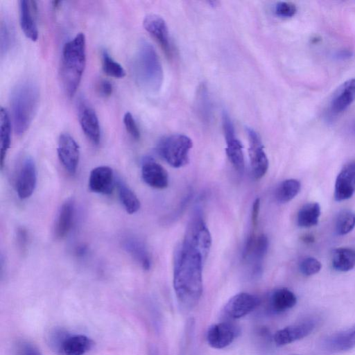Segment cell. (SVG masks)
<instances>
[{
	"label": "cell",
	"instance_id": "f546056e",
	"mask_svg": "<svg viewBox=\"0 0 355 355\" xmlns=\"http://www.w3.org/2000/svg\"><path fill=\"white\" fill-rule=\"evenodd\" d=\"M0 164L3 168L4 159L10 146V122L7 111L3 107L0 110Z\"/></svg>",
	"mask_w": 355,
	"mask_h": 355
},
{
	"label": "cell",
	"instance_id": "4fadbf2b",
	"mask_svg": "<svg viewBox=\"0 0 355 355\" xmlns=\"http://www.w3.org/2000/svg\"><path fill=\"white\" fill-rule=\"evenodd\" d=\"M77 109L78 121L84 134L93 144L98 145L101 130L96 112L83 98L78 101Z\"/></svg>",
	"mask_w": 355,
	"mask_h": 355
},
{
	"label": "cell",
	"instance_id": "52a82bcc",
	"mask_svg": "<svg viewBox=\"0 0 355 355\" xmlns=\"http://www.w3.org/2000/svg\"><path fill=\"white\" fill-rule=\"evenodd\" d=\"M182 242L197 249L207 259L211 245V237L199 211L197 210L190 219Z\"/></svg>",
	"mask_w": 355,
	"mask_h": 355
},
{
	"label": "cell",
	"instance_id": "6da1fadb",
	"mask_svg": "<svg viewBox=\"0 0 355 355\" xmlns=\"http://www.w3.org/2000/svg\"><path fill=\"white\" fill-rule=\"evenodd\" d=\"M205 261L200 251L184 242L175 252L173 288L179 304L186 310L193 309L201 297Z\"/></svg>",
	"mask_w": 355,
	"mask_h": 355
},
{
	"label": "cell",
	"instance_id": "5bb4252c",
	"mask_svg": "<svg viewBox=\"0 0 355 355\" xmlns=\"http://www.w3.org/2000/svg\"><path fill=\"white\" fill-rule=\"evenodd\" d=\"M57 151L64 169L71 175L75 174L80 159V148L75 139L68 133L61 134L58 139Z\"/></svg>",
	"mask_w": 355,
	"mask_h": 355
},
{
	"label": "cell",
	"instance_id": "1f68e13d",
	"mask_svg": "<svg viewBox=\"0 0 355 355\" xmlns=\"http://www.w3.org/2000/svg\"><path fill=\"white\" fill-rule=\"evenodd\" d=\"M101 57L102 68L105 74L116 78H122L125 76L123 67L115 61L107 51H103Z\"/></svg>",
	"mask_w": 355,
	"mask_h": 355
},
{
	"label": "cell",
	"instance_id": "83f0119b",
	"mask_svg": "<svg viewBox=\"0 0 355 355\" xmlns=\"http://www.w3.org/2000/svg\"><path fill=\"white\" fill-rule=\"evenodd\" d=\"M320 213V206L318 202L305 204L297 213V225L302 227H311L317 225Z\"/></svg>",
	"mask_w": 355,
	"mask_h": 355
},
{
	"label": "cell",
	"instance_id": "d590c367",
	"mask_svg": "<svg viewBox=\"0 0 355 355\" xmlns=\"http://www.w3.org/2000/svg\"><path fill=\"white\" fill-rule=\"evenodd\" d=\"M297 12L295 4L291 2L280 1L276 4L275 13L282 17H293Z\"/></svg>",
	"mask_w": 355,
	"mask_h": 355
},
{
	"label": "cell",
	"instance_id": "3957f363",
	"mask_svg": "<svg viewBox=\"0 0 355 355\" xmlns=\"http://www.w3.org/2000/svg\"><path fill=\"white\" fill-rule=\"evenodd\" d=\"M86 65V40L84 33H78L64 45L60 76L65 94L74 96Z\"/></svg>",
	"mask_w": 355,
	"mask_h": 355
},
{
	"label": "cell",
	"instance_id": "7c38bea8",
	"mask_svg": "<svg viewBox=\"0 0 355 355\" xmlns=\"http://www.w3.org/2000/svg\"><path fill=\"white\" fill-rule=\"evenodd\" d=\"M37 184V168L33 159L26 157L21 162L15 181L16 191L21 200L29 198Z\"/></svg>",
	"mask_w": 355,
	"mask_h": 355
},
{
	"label": "cell",
	"instance_id": "9c48e42d",
	"mask_svg": "<svg viewBox=\"0 0 355 355\" xmlns=\"http://www.w3.org/2000/svg\"><path fill=\"white\" fill-rule=\"evenodd\" d=\"M318 320L309 317L278 330L273 336L276 345L283 346L302 339L315 329Z\"/></svg>",
	"mask_w": 355,
	"mask_h": 355
},
{
	"label": "cell",
	"instance_id": "7a4b0ae2",
	"mask_svg": "<svg viewBox=\"0 0 355 355\" xmlns=\"http://www.w3.org/2000/svg\"><path fill=\"white\" fill-rule=\"evenodd\" d=\"M133 75L139 87L146 92L156 93L162 87L164 73L153 46L146 40L139 43L132 61Z\"/></svg>",
	"mask_w": 355,
	"mask_h": 355
},
{
	"label": "cell",
	"instance_id": "d6986e66",
	"mask_svg": "<svg viewBox=\"0 0 355 355\" xmlns=\"http://www.w3.org/2000/svg\"><path fill=\"white\" fill-rule=\"evenodd\" d=\"M234 326L228 322H220L211 325L207 332L208 344L215 349H223L230 345L236 336Z\"/></svg>",
	"mask_w": 355,
	"mask_h": 355
},
{
	"label": "cell",
	"instance_id": "44dd1931",
	"mask_svg": "<svg viewBox=\"0 0 355 355\" xmlns=\"http://www.w3.org/2000/svg\"><path fill=\"white\" fill-rule=\"evenodd\" d=\"M141 177L148 186L158 189L168 187V175L165 168L151 159H146L141 166Z\"/></svg>",
	"mask_w": 355,
	"mask_h": 355
},
{
	"label": "cell",
	"instance_id": "277c9868",
	"mask_svg": "<svg viewBox=\"0 0 355 355\" xmlns=\"http://www.w3.org/2000/svg\"><path fill=\"white\" fill-rule=\"evenodd\" d=\"M39 99V88L33 80L21 81L12 90L10 106L17 135H23L29 128L37 112Z\"/></svg>",
	"mask_w": 355,
	"mask_h": 355
},
{
	"label": "cell",
	"instance_id": "e0dca14e",
	"mask_svg": "<svg viewBox=\"0 0 355 355\" xmlns=\"http://www.w3.org/2000/svg\"><path fill=\"white\" fill-rule=\"evenodd\" d=\"M37 3L35 1H19V24L27 38L35 42L38 38L37 26Z\"/></svg>",
	"mask_w": 355,
	"mask_h": 355
},
{
	"label": "cell",
	"instance_id": "2e32d148",
	"mask_svg": "<svg viewBox=\"0 0 355 355\" xmlns=\"http://www.w3.org/2000/svg\"><path fill=\"white\" fill-rule=\"evenodd\" d=\"M355 193V161L345 164L339 172L335 182L334 198L343 201Z\"/></svg>",
	"mask_w": 355,
	"mask_h": 355
},
{
	"label": "cell",
	"instance_id": "603a6c76",
	"mask_svg": "<svg viewBox=\"0 0 355 355\" xmlns=\"http://www.w3.org/2000/svg\"><path fill=\"white\" fill-rule=\"evenodd\" d=\"M122 246L143 269H150V257L146 245L140 239L132 235L125 236L122 241Z\"/></svg>",
	"mask_w": 355,
	"mask_h": 355
},
{
	"label": "cell",
	"instance_id": "9a60e30c",
	"mask_svg": "<svg viewBox=\"0 0 355 355\" xmlns=\"http://www.w3.org/2000/svg\"><path fill=\"white\" fill-rule=\"evenodd\" d=\"M259 303L260 300L257 296L248 293H240L229 300L223 311L230 318L238 319L254 311Z\"/></svg>",
	"mask_w": 355,
	"mask_h": 355
},
{
	"label": "cell",
	"instance_id": "ab89813d",
	"mask_svg": "<svg viewBox=\"0 0 355 355\" xmlns=\"http://www.w3.org/2000/svg\"><path fill=\"white\" fill-rule=\"evenodd\" d=\"M260 209V199L256 198L252 205L251 214V223L253 229H254L258 223L259 213Z\"/></svg>",
	"mask_w": 355,
	"mask_h": 355
},
{
	"label": "cell",
	"instance_id": "74e56055",
	"mask_svg": "<svg viewBox=\"0 0 355 355\" xmlns=\"http://www.w3.org/2000/svg\"><path fill=\"white\" fill-rule=\"evenodd\" d=\"M16 240L17 246L21 252H25L28 244V234L24 227H20L17 229L16 233Z\"/></svg>",
	"mask_w": 355,
	"mask_h": 355
},
{
	"label": "cell",
	"instance_id": "d4e9b609",
	"mask_svg": "<svg viewBox=\"0 0 355 355\" xmlns=\"http://www.w3.org/2000/svg\"><path fill=\"white\" fill-rule=\"evenodd\" d=\"M74 214V202L67 200L60 208L55 223L54 233L57 239H62L67 235L72 227Z\"/></svg>",
	"mask_w": 355,
	"mask_h": 355
},
{
	"label": "cell",
	"instance_id": "836d02e7",
	"mask_svg": "<svg viewBox=\"0 0 355 355\" xmlns=\"http://www.w3.org/2000/svg\"><path fill=\"white\" fill-rule=\"evenodd\" d=\"M13 32L10 25L7 21L1 24V53L8 50L12 45Z\"/></svg>",
	"mask_w": 355,
	"mask_h": 355
},
{
	"label": "cell",
	"instance_id": "8d00e7d4",
	"mask_svg": "<svg viewBox=\"0 0 355 355\" xmlns=\"http://www.w3.org/2000/svg\"><path fill=\"white\" fill-rule=\"evenodd\" d=\"M16 351L17 355H42L36 346L24 340L17 343Z\"/></svg>",
	"mask_w": 355,
	"mask_h": 355
},
{
	"label": "cell",
	"instance_id": "30bf717a",
	"mask_svg": "<svg viewBox=\"0 0 355 355\" xmlns=\"http://www.w3.org/2000/svg\"><path fill=\"white\" fill-rule=\"evenodd\" d=\"M249 139V157L252 173L259 180L266 173L268 160L259 135L252 128H247Z\"/></svg>",
	"mask_w": 355,
	"mask_h": 355
},
{
	"label": "cell",
	"instance_id": "ac0fdd59",
	"mask_svg": "<svg viewBox=\"0 0 355 355\" xmlns=\"http://www.w3.org/2000/svg\"><path fill=\"white\" fill-rule=\"evenodd\" d=\"M114 184V175L110 167L100 166L91 171L88 184L92 191L105 195L110 194Z\"/></svg>",
	"mask_w": 355,
	"mask_h": 355
},
{
	"label": "cell",
	"instance_id": "ffe728a7",
	"mask_svg": "<svg viewBox=\"0 0 355 355\" xmlns=\"http://www.w3.org/2000/svg\"><path fill=\"white\" fill-rule=\"evenodd\" d=\"M322 348L331 353L348 351L355 347V325L333 334L322 343Z\"/></svg>",
	"mask_w": 355,
	"mask_h": 355
},
{
	"label": "cell",
	"instance_id": "ba28073f",
	"mask_svg": "<svg viewBox=\"0 0 355 355\" xmlns=\"http://www.w3.org/2000/svg\"><path fill=\"white\" fill-rule=\"evenodd\" d=\"M223 128L226 141L225 151L235 170L242 174L245 168L243 146L235 135L234 125L229 114L223 112Z\"/></svg>",
	"mask_w": 355,
	"mask_h": 355
},
{
	"label": "cell",
	"instance_id": "8992f818",
	"mask_svg": "<svg viewBox=\"0 0 355 355\" xmlns=\"http://www.w3.org/2000/svg\"><path fill=\"white\" fill-rule=\"evenodd\" d=\"M51 349L59 355H84L94 345L93 341L83 334H71L62 329H55L48 336Z\"/></svg>",
	"mask_w": 355,
	"mask_h": 355
},
{
	"label": "cell",
	"instance_id": "8fae6325",
	"mask_svg": "<svg viewBox=\"0 0 355 355\" xmlns=\"http://www.w3.org/2000/svg\"><path fill=\"white\" fill-rule=\"evenodd\" d=\"M145 30L157 41L168 59L173 57V50L168 29L164 19L159 15L149 14L143 21Z\"/></svg>",
	"mask_w": 355,
	"mask_h": 355
},
{
	"label": "cell",
	"instance_id": "7402d4cb",
	"mask_svg": "<svg viewBox=\"0 0 355 355\" xmlns=\"http://www.w3.org/2000/svg\"><path fill=\"white\" fill-rule=\"evenodd\" d=\"M355 100V78L343 83L334 92L331 110L334 114L345 111Z\"/></svg>",
	"mask_w": 355,
	"mask_h": 355
},
{
	"label": "cell",
	"instance_id": "f35d334b",
	"mask_svg": "<svg viewBox=\"0 0 355 355\" xmlns=\"http://www.w3.org/2000/svg\"><path fill=\"white\" fill-rule=\"evenodd\" d=\"M97 90L101 96L108 97L112 94L113 86L110 81L102 80L97 85Z\"/></svg>",
	"mask_w": 355,
	"mask_h": 355
},
{
	"label": "cell",
	"instance_id": "4316f807",
	"mask_svg": "<svg viewBox=\"0 0 355 355\" xmlns=\"http://www.w3.org/2000/svg\"><path fill=\"white\" fill-rule=\"evenodd\" d=\"M120 201L125 211L132 214L140 209V201L135 193L121 179L116 181Z\"/></svg>",
	"mask_w": 355,
	"mask_h": 355
},
{
	"label": "cell",
	"instance_id": "cb8c5ba5",
	"mask_svg": "<svg viewBox=\"0 0 355 355\" xmlns=\"http://www.w3.org/2000/svg\"><path fill=\"white\" fill-rule=\"evenodd\" d=\"M297 302L295 295L286 288L274 290L269 297V309L274 313H282L292 309Z\"/></svg>",
	"mask_w": 355,
	"mask_h": 355
},
{
	"label": "cell",
	"instance_id": "5b68a950",
	"mask_svg": "<svg viewBox=\"0 0 355 355\" xmlns=\"http://www.w3.org/2000/svg\"><path fill=\"white\" fill-rule=\"evenodd\" d=\"M192 140L187 135L174 134L162 138L158 143L159 155L172 167L181 168L189 163Z\"/></svg>",
	"mask_w": 355,
	"mask_h": 355
},
{
	"label": "cell",
	"instance_id": "b9f144b4",
	"mask_svg": "<svg viewBox=\"0 0 355 355\" xmlns=\"http://www.w3.org/2000/svg\"><path fill=\"white\" fill-rule=\"evenodd\" d=\"M304 241L305 242H312L313 241V238L311 236H306L304 237Z\"/></svg>",
	"mask_w": 355,
	"mask_h": 355
},
{
	"label": "cell",
	"instance_id": "484cf974",
	"mask_svg": "<svg viewBox=\"0 0 355 355\" xmlns=\"http://www.w3.org/2000/svg\"><path fill=\"white\" fill-rule=\"evenodd\" d=\"M333 268L339 272H347L355 266V250L349 248L335 249L332 253Z\"/></svg>",
	"mask_w": 355,
	"mask_h": 355
},
{
	"label": "cell",
	"instance_id": "60d3db41",
	"mask_svg": "<svg viewBox=\"0 0 355 355\" xmlns=\"http://www.w3.org/2000/svg\"><path fill=\"white\" fill-rule=\"evenodd\" d=\"M353 53L349 50H342L337 53L336 58L340 60H346L351 58Z\"/></svg>",
	"mask_w": 355,
	"mask_h": 355
},
{
	"label": "cell",
	"instance_id": "e575fe53",
	"mask_svg": "<svg viewBox=\"0 0 355 355\" xmlns=\"http://www.w3.org/2000/svg\"><path fill=\"white\" fill-rule=\"evenodd\" d=\"M123 123L126 131L135 140L140 138V131L130 112H126L123 116Z\"/></svg>",
	"mask_w": 355,
	"mask_h": 355
},
{
	"label": "cell",
	"instance_id": "4dcf8cb0",
	"mask_svg": "<svg viewBox=\"0 0 355 355\" xmlns=\"http://www.w3.org/2000/svg\"><path fill=\"white\" fill-rule=\"evenodd\" d=\"M355 227V213L349 209H343L337 216L335 228L337 234L345 235Z\"/></svg>",
	"mask_w": 355,
	"mask_h": 355
},
{
	"label": "cell",
	"instance_id": "d6a6232c",
	"mask_svg": "<svg viewBox=\"0 0 355 355\" xmlns=\"http://www.w3.org/2000/svg\"><path fill=\"white\" fill-rule=\"evenodd\" d=\"M299 268L304 275L311 276L318 273L320 270L322 265L317 259L307 257L300 261Z\"/></svg>",
	"mask_w": 355,
	"mask_h": 355
},
{
	"label": "cell",
	"instance_id": "f1b7e54d",
	"mask_svg": "<svg viewBox=\"0 0 355 355\" xmlns=\"http://www.w3.org/2000/svg\"><path fill=\"white\" fill-rule=\"evenodd\" d=\"M300 189L301 184L298 180H285L277 187L275 192V199L279 203H286L299 193Z\"/></svg>",
	"mask_w": 355,
	"mask_h": 355
}]
</instances>
